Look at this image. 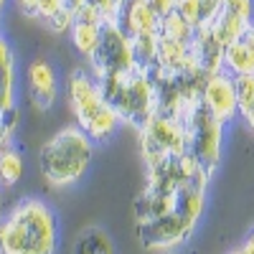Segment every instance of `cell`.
<instances>
[{"label":"cell","mask_w":254,"mask_h":254,"mask_svg":"<svg viewBox=\"0 0 254 254\" xmlns=\"http://www.w3.org/2000/svg\"><path fill=\"white\" fill-rule=\"evenodd\" d=\"M59 239V216L41 198H20L0 219V254H56Z\"/></svg>","instance_id":"6da1fadb"},{"label":"cell","mask_w":254,"mask_h":254,"mask_svg":"<svg viewBox=\"0 0 254 254\" xmlns=\"http://www.w3.org/2000/svg\"><path fill=\"white\" fill-rule=\"evenodd\" d=\"M94 158V142L76 125L61 127L38 150V168L44 181L56 188H71L87 176Z\"/></svg>","instance_id":"7a4b0ae2"},{"label":"cell","mask_w":254,"mask_h":254,"mask_svg":"<svg viewBox=\"0 0 254 254\" xmlns=\"http://www.w3.org/2000/svg\"><path fill=\"white\" fill-rule=\"evenodd\" d=\"M203 211H206V190L181 188V201L173 214L135 226L140 247L150 254H171L181 249L193 237Z\"/></svg>","instance_id":"3957f363"},{"label":"cell","mask_w":254,"mask_h":254,"mask_svg":"<svg viewBox=\"0 0 254 254\" xmlns=\"http://www.w3.org/2000/svg\"><path fill=\"white\" fill-rule=\"evenodd\" d=\"M66 102H69V110L74 115V125L94 145L107 142L117 132V127L122 125L120 117L112 112V107L104 102L97 79L84 69L69 71V76H66Z\"/></svg>","instance_id":"277c9868"},{"label":"cell","mask_w":254,"mask_h":254,"mask_svg":"<svg viewBox=\"0 0 254 254\" xmlns=\"http://www.w3.org/2000/svg\"><path fill=\"white\" fill-rule=\"evenodd\" d=\"M104 102L112 107L122 125H130L135 130L158 112V92L150 74L140 69H130L115 76L97 79Z\"/></svg>","instance_id":"5b68a950"},{"label":"cell","mask_w":254,"mask_h":254,"mask_svg":"<svg viewBox=\"0 0 254 254\" xmlns=\"http://www.w3.org/2000/svg\"><path fill=\"white\" fill-rule=\"evenodd\" d=\"M224 127L226 125L216 120L201 102L183 115L186 153L193 155L211 176H214L224 155Z\"/></svg>","instance_id":"8992f818"},{"label":"cell","mask_w":254,"mask_h":254,"mask_svg":"<svg viewBox=\"0 0 254 254\" xmlns=\"http://www.w3.org/2000/svg\"><path fill=\"white\" fill-rule=\"evenodd\" d=\"M137 142H140V153H142L145 168L158 165V163H163L168 158L186 155L183 120L155 112L137 130Z\"/></svg>","instance_id":"52a82bcc"},{"label":"cell","mask_w":254,"mask_h":254,"mask_svg":"<svg viewBox=\"0 0 254 254\" xmlns=\"http://www.w3.org/2000/svg\"><path fill=\"white\" fill-rule=\"evenodd\" d=\"M87 61H89V74L94 79H104V76L130 71V69H135L132 38L120 28L117 20H107L104 28H102L99 44H97L94 54Z\"/></svg>","instance_id":"ba28073f"},{"label":"cell","mask_w":254,"mask_h":254,"mask_svg":"<svg viewBox=\"0 0 254 254\" xmlns=\"http://www.w3.org/2000/svg\"><path fill=\"white\" fill-rule=\"evenodd\" d=\"M201 104L224 125L231 122L234 117H239L234 76L229 71H216V74L206 76L203 89H201Z\"/></svg>","instance_id":"9c48e42d"},{"label":"cell","mask_w":254,"mask_h":254,"mask_svg":"<svg viewBox=\"0 0 254 254\" xmlns=\"http://www.w3.org/2000/svg\"><path fill=\"white\" fill-rule=\"evenodd\" d=\"M26 87H28V99L38 112L51 110L59 97V76L54 64L46 59H33L26 66Z\"/></svg>","instance_id":"30bf717a"},{"label":"cell","mask_w":254,"mask_h":254,"mask_svg":"<svg viewBox=\"0 0 254 254\" xmlns=\"http://www.w3.org/2000/svg\"><path fill=\"white\" fill-rule=\"evenodd\" d=\"M104 23H107V20H104V15H102L92 3H87L84 8H79L76 15H74V26H71V31H69V38H71L74 51H79L84 59H89V56L94 54L97 44H99V36H102Z\"/></svg>","instance_id":"8fae6325"},{"label":"cell","mask_w":254,"mask_h":254,"mask_svg":"<svg viewBox=\"0 0 254 254\" xmlns=\"http://www.w3.org/2000/svg\"><path fill=\"white\" fill-rule=\"evenodd\" d=\"M224 49H226V44L211 28L196 31L193 41H190V56H193L201 74H206V76L224 71Z\"/></svg>","instance_id":"7c38bea8"},{"label":"cell","mask_w":254,"mask_h":254,"mask_svg":"<svg viewBox=\"0 0 254 254\" xmlns=\"http://www.w3.org/2000/svg\"><path fill=\"white\" fill-rule=\"evenodd\" d=\"M117 23L130 38H137V36H155L160 18L145 5V0H122Z\"/></svg>","instance_id":"4fadbf2b"},{"label":"cell","mask_w":254,"mask_h":254,"mask_svg":"<svg viewBox=\"0 0 254 254\" xmlns=\"http://www.w3.org/2000/svg\"><path fill=\"white\" fill-rule=\"evenodd\" d=\"M15 107V56L8 38L0 33V110Z\"/></svg>","instance_id":"5bb4252c"},{"label":"cell","mask_w":254,"mask_h":254,"mask_svg":"<svg viewBox=\"0 0 254 254\" xmlns=\"http://www.w3.org/2000/svg\"><path fill=\"white\" fill-rule=\"evenodd\" d=\"M71 254H117V247L102 226H84L71 242Z\"/></svg>","instance_id":"9a60e30c"},{"label":"cell","mask_w":254,"mask_h":254,"mask_svg":"<svg viewBox=\"0 0 254 254\" xmlns=\"http://www.w3.org/2000/svg\"><path fill=\"white\" fill-rule=\"evenodd\" d=\"M23 171H26V163H23V155L18 153V147L13 142L0 147V188L3 190L13 188L23 178Z\"/></svg>","instance_id":"2e32d148"},{"label":"cell","mask_w":254,"mask_h":254,"mask_svg":"<svg viewBox=\"0 0 254 254\" xmlns=\"http://www.w3.org/2000/svg\"><path fill=\"white\" fill-rule=\"evenodd\" d=\"M224 71H229L231 76L254 74V59H252V54L244 46L242 38L231 41V44L224 49Z\"/></svg>","instance_id":"e0dca14e"},{"label":"cell","mask_w":254,"mask_h":254,"mask_svg":"<svg viewBox=\"0 0 254 254\" xmlns=\"http://www.w3.org/2000/svg\"><path fill=\"white\" fill-rule=\"evenodd\" d=\"M132 56H135V69L153 74L158 66V33L132 38Z\"/></svg>","instance_id":"ac0fdd59"},{"label":"cell","mask_w":254,"mask_h":254,"mask_svg":"<svg viewBox=\"0 0 254 254\" xmlns=\"http://www.w3.org/2000/svg\"><path fill=\"white\" fill-rule=\"evenodd\" d=\"M249 23H254V20H247V18H242V15H237V13H231V10H226L224 8V13L219 15V20L214 26H211V31H216V36L224 41V44L229 46L231 41H237V38H242V33L247 31V26Z\"/></svg>","instance_id":"d6986e66"},{"label":"cell","mask_w":254,"mask_h":254,"mask_svg":"<svg viewBox=\"0 0 254 254\" xmlns=\"http://www.w3.org/2000/svg\"><path fill=\"white\" fill-rule=\"evenodd\" d=\"M158 33L163 38H171V41H181V44H190L196 36V31L190 28L186 20L173 10V13H168L165 18H160V26H158Z\"/></svg>","instance_id":"ffe728a7"},{"label":"cell","mask_w":254,"mask_h":254,"mask_svg":"<svg viewBox=\"0 0 254 254\" xmlns=\"http://www.w3.org/2000/svg\"><path fill=\"white\" fill-rule=\"evenodd\" d=\"M234 84H237V107H239V117H244V115L254 107V74L234 76Z\"/></svg>","instance_id":"44dd1931"},{"label":"cell","mask_w":254,"mask_h":254,"mask_svg":"<svg viewBox=\"0 0 254 254\" xmlns=\"http://www.w3.org/2000/svg\"><path fill=\"white\" fill-rule=\"evenodd\" d=\"M176 13H178L193 31L201 28V18H203L201 0H178V3H176Z\"/></svg>","instance_id":"7402d4cb"},{"label":"cell","mask_w":254,"mask_h":254,"mask_svg":"<svg viewBox=\"0 0 254 254\" xmlns=\"http://www.w3.org/2000/svg\"><path fill=\"white\" fill-rule=\"evenodd\" d=\"M18 125H20L18 104H15V107H10V110H3V112H0V140H3V142H13Z\"/></svg>","instance_id":"603a6c76"},{"label":"cell","mask_w":254,"mask_h":254,"mask_svg":"<svg viewBox=\"0 0 254 254\" xmlns=\"http://www.w3.org/2000/svg\"><path fill=\"white\" fill-rule=\"evenodd\" d=\"M74 10H69V8H64V10H59V13H54L49 20H44V26H46V31H51L54 36H61V33H69L71 31V26H74Z\"/></svg>","instance_id":"cb8c5ba5"},{"label":"cell","mask_w":254,"mask_h":254,"mask_svg":"<svg viewBox=\"0 0 254 254\" xmlns=\"http://www.w3.org/2000/svg\"><path fill=\"white\" fill-rule=\"evenodd\" d=\"M64 8H66V0H38L33 18L44 23V20H49L54 13H59V10H64Z\"/></svg>","instance_id":"d4e9b609"},{"label":"cell","mask_w":254,"mask_h":254,"mask_svg":"<svg viewBox=\"0 0 254 254\" xmlns=\"http://www.w3.org/2000/svg\"><path fill=\"white\" fill-rule=\"evenodd\" d=\"M224 8L247 20H254V0H224Z\"/></svg>","instance_id":"484cf974"},{"label":"cell","mask_w":254,"mask_h":254,"mask_svg":"<svg viewBox=\"0 0 254 254\" xmlns=\"http://www.w3.org/2000/svg\"><path fill=\"white\" fill-rule=\"evenodd\" d=\"M89 3L104 15V20H117V13L122 8V0H89Z\"/></svg>","instance_id":"4316f807"},{"label":"cell","mask_w":254,"mask_h":254,"mask_svg":"<svg viewBox=\"0 0 254 254\" xmlns=\"http://www.w3.org/2000/svg\"><path fill=\"white\" fill-rule=\"evenodd\" d=\"M176 3H178V0H145V5L150 8L158 18H165L168 13H173L176 10Z\"/></svg>","instance_id":"83f0119b"},{"label":"cell","mask_w":254,"mask_h":254,"mask_svg":"<svg viewBox=\"0 0 254 254\" xmlns=\"http://www.w3.org/2000/svg\"><path fill=\"white\" fill-rule=\"evenodd\" d=\"M242 41H244V46L249 49V54H252V59H254V23L247 26V31L242 33Z\"/></svg>","instance_id":"f1b7e54d"},{"label":"cell","mask_w":254,"mask_h":254,"mask_svg":"<svg viewBox=\"0 0 254 254\" xmlns=\"http://www.w3.org/2000/svg\"><path fill=\"white\" fill-rule=\"evenodd\" d=\"M15 5L23 10L28 18H33V13H36V5H38V0H15Z\"/></svg>","instance_id":"f546056e"},{"label":"cell","mask_w":254,"mask_h":254,"mask_svg":"<svg viewBox=\"0 0 254 254\" xmlns=\"http://www.w3.org/2000/svg\"><path fill=\"white\" fill-rule=\"evenodd\" d=\"M237 249H239V254H254V231H252V234H249Z\"/></svg>","instance_id":"4dcf8cb0"},{"label":"cell","mask_w":254,"mask_h":254,"mask_svg":"<svg viewBox=\"0 0 254 254\" xmlns=\"http://www.w3.org/2000/svg\"><path fill=\"white\" fill-rule=\"evenodd\" d=\"M87 3H89V0H66V8L76 13L79 8H84V5H87Z\"/></svg>","instance_id":"1f68e13d"},{"label":"cell","mask_w":254,"mask_h":254,"mask_svg":"<svg viewBox=\"0 0 254 254\" xmlns=\"http://www.w3.org/2000/svg\"><path fill=\"white\" fill-rule=\"evenodd\" d=\"M242 120L247 122V127H249V130L254 132V107H252V110H249V112H247V115H244Z\"/></svg>","instance_id":"d6a6232c"},{"label":"cell","mask_w":254,"mask_h":254,"mask_svg":"<svg viewBox=\"0 0 254 254\" xmlns=\"http://www.w3.org/2000/svg\"><path fill=\"white\" fill-rule=\"evenodd\" d=\"M3 214H5L3 211V188H0V219H3Z\"/></svg>","instance_id":"836d02e7"},{"label":"cell","mask_w":254,"mask_h":254,"mask_svg":"<svg viewBox=\"0 0 254 254\" xmlns=\"http://www.w3.org/2000/svg\"><path fill=\"white\" fill-rule=\"evenodd\" d=\"M5 3L8 0H0V15H3V10H5Z\"/></svg>","instance_id":"e575fe53"},{"label":"cell","mask_w":254,"mask_h":254,"mask_svg":"<svg viewBox=\"0 0 254 254\" xmlns=\"http://www.w3.org/2000/svg\"><path fill=\"white\" fill-rule=\"evenodd\" d=\"M229 254H239V249H234V252H229Z\"/></svg>","instance_id":"d590c367"},{"label":"cell","mask_w":254,"mask_h":254,"mask_svg":"<svg viewBox=\"0 0 254 254\" xmlns=\"http://www.w3.org/2000/svg\"><path fill=\"white\" fill-rule=\"evenodd\" d=\"M171 254H176V252H171Z\"/></svg>","instance_id":"8d00e7d4"}]
</instances>
